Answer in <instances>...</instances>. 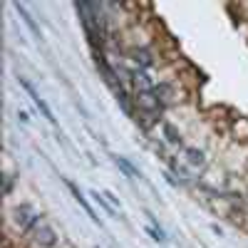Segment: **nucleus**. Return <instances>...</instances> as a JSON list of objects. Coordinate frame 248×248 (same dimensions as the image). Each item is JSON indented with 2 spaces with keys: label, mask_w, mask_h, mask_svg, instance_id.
<instances>
[{
  "label": "nucleus",
  "mask_w": 248,
  "mask_h": 248,
  "mask_svg": "<svg viewBox=\"0 0 248 248\" xmlns=\"http://www.w3.org/2000/svg\"><path fill=\"white\" fill-rule=\"evenodd\" d=\"M17 13H20V15H23V20H25V23H28V28L32 30V35H35V37H40V30H37V25L32 23V17L28 15V10H25L23 5H17Z\"/></svg>",
  "instance_id": "4"
},
{
  "label": "nucleus",
  "mask_w": 248,
  "mask_h": 248,
  "mask_svg": "<svg viewBox=\"0 0 248 248\" xmlns=\"http://www.w3.org/2000/svg\"><path fill=\"white\" fill-rule=\"evenodd\" d=\"M67 186H70V191H72V194H75V199H77V201H79V203H82V209H85V211H87V214H90V218H92V221H99V218H97V216H94V214H92V206H90V203H87V201H85V196H82V194H79V189H77V186H75V184H72V181H67Z\"/></svg>",
  "instance_id": "2"
},
{
  "label": "nucleus",
  "mask_w": 248,
  "mask_h": 248,
  "mask_svg": "<svg viewBox=\"0 0 248 248\" xmlns=\"http://www.w3.org/2000/svg\"><path fill=\"white\" fill-rule=\"evenodd\" d=\"M20 85H23V87H25V90H28V94H30V97H32V102H35V105H37V107H40V112H43V117H45V119H47V122H52V124H55V114H52V109H50V107H47V102H45V99H43V97H40V94H37V92H35V87H32V85H30V82H28V79H25V77H20Z\"/></svg>",
  "instance_id": "1"
},
{
  "label": "nucleus",
  "mask_w": 248,
  "mask_h": 248,
  "mask_svg": "<svg viewBox=\"0 0 248 248\" xmlns=\"http://www.w3.org/2000/svg\"><path fill=\"white\" fill-rule=\"evenodd\" d=\"M114 161H117V167H122L124 169V174H127V176H139V171L132 167V164L127 161V159H124V156H114Z\"/></svg>",
  "instance_id": "3"
}]
</instances>
